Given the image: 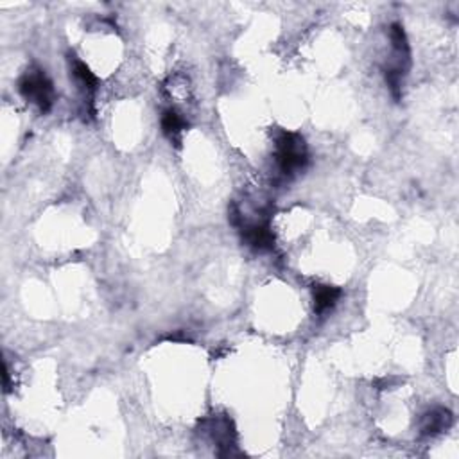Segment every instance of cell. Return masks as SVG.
I'll use <instances>...</instances> for the list:
<instances>
[{
	"label": "cell",
	"mask_w": 459,
	"mask_h": 459,
	"mask_svg": "<svg viewBox=\"0 0 459 459\" xmlns=\"http://www.w3.org/2000/svg\"><path fill=\"white\" fill-rule=\"evenodd\" d=\"M277 164L284 176H292L303 171L309 164L305 140L298 133L284 131L277 139Z\"/></svg>",
	"instance_id": "obj_1"
},
{
	"label": "cell",
	"mask_w": 459,
	"mask_h": 459,
	"mask_svg": "<svg viewBox=\"0 0 459 459\" xmlns=\"http://www.w3.org/2000/svg\"><path fill=\"white\" fill-rule=\"evenodd\" d=\"M19 92L27 102H33L34 106H38L41 113H47L53 108V83L40 68H31L22 75V79L19 81Z\"/></svg>",
	"instance_id": "obj_2"
},
{
	"label": "cell",
	"mask_w": 459,
	"mask_h": 459,
	"mask_svg": "<svg viewBox=\"0 0 459 459\" xmlns=\"http://www.w3.org/2000/svg\"><path fill=\"white\" fill-rule=\"evenodd\" d=\"M452 426V413L445 407H434L427 411L420 420V433L423 436H436Z\"/></svg>",
	"instance_id": "obj_3"
},
{
	"label": "cell",
	"mask_w": 459,
	"mask_h": 459,
	"mask_svg": "<svg viewBox=\"0 0 459 459\" xmlns=\"http://www.w3.org/2000/svg\"><path fill=\"white\" fill-rule=\"evenodd\" d=\"M244 239L255 250H269V248H273V243H275L271 230L264 223H255L251 226L244 228Z\"/></svg>",
	"instance_id": "obj_4"
},
{
	"label": "cell",
	"mask_w": 459,
	"mask_h": 459,
	"mask_svg": "<svg viewBox=\"0 0 459 459\" xmlns=\"http://www.w3.org/2000/svg\"><path fill=\"white\" fill-rule=\"evenodd\" d=\"M341 296V289L332 285H317L314 289V310L317 314H323L332 309Z\"/></svg>",
	"instance_id": "obj_5"
},
{
	"label": "cell",
	"mask_w": 459,
	"mask_h": 459,
	"mask_svg": "<svg viewBox=\"0 0 459 459\" xmlns=\"http://www.w3.org/2000/svg\"><path fill=\"white\" fill-rule=\"evenodd\" d=\"M185 127H187V120L183 119L176 110H165L164 115H162V130L169 139H178Z\"/></svg>",
	"instance_id": "obj_6"
},
{
	"label": "cell",
	"mask_w": 459,
	"mask_h": 459,
	"mask_svg": "<svg viewBox=\"0 0 459 459\" xmlns=\"http://www.w3.org/2000/svg\"><path fill=\"white\" fill-rule=\"evenodd\" d=\"M72 75H74L75 81H78L83 88L90 90V92L95 90V86H97V78H95V75L92 74V70H90L85 63H81V61L74 60V65H72Z\"/></svg>",
	"instance_id": "obj_7"
}]
</instances>
